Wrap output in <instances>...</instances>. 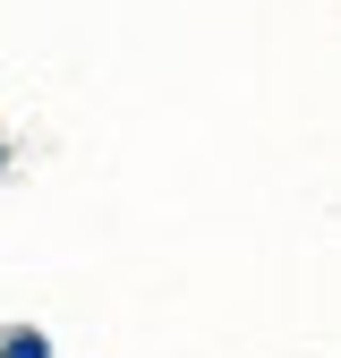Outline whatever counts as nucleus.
Masks as SVG:
<instances>
[{"mask_svg":"<svg viewBox=\"0 0 341 358\" xmlns=\"http://www.w3.org/2000/svg\"><path fill=\"white\" fill-rule=\"evenodd\" d=\"M0 358H52V341L43 333H0Z\"/></svg>","mask_w":341,"mask_h":358,"instance_id":"obj_1","label":"nucleus"}]
</instances>
